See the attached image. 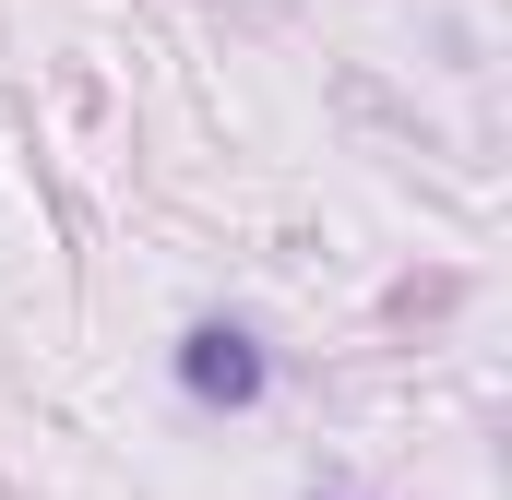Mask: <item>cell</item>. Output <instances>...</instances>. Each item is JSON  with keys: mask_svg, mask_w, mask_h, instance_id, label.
Returning <instances> with one entry per match:
<instances>
[{"mask_svg": "<svg viewBox=\"0 0 512 500\" xmlns=\"http://www.w3.org/2000/svg\"><path fill=\"white\" fill-rule=\"evenodd\" d=\"M179 393H191V405H262V346L239 334V322L179 334Z\"/></svg>", "mask_w": 512, "mask_h": 500, "instance_id": "obj_1", "label": "cell"}]
</instances>
